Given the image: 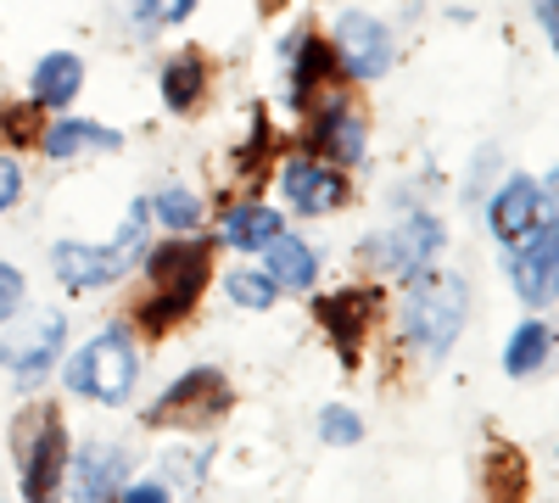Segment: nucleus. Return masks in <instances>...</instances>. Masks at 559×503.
<instances>
[{"instance_id": "obj_34", "label": "nucleus", "mask_w": 559, "mask_h": 503, "mask_svg": "<svg viewBox=\"0 0 559 503\" xmlns=\"http://www.w3.org/2000/svg\"><path fill=\"white\" fill-rule=\"evenodd\" d=\"M191 7H197V0H163V23H185V17H191Z\"/></svg>"}, {"instance_id": "obj_3", "label": "nucleus", "mask_w": 559, "mask_h": 503, "mask_svg": "<svg viewBox=\"0 0 559 503\" xmlns=\"http://www.w3.org/2000/svg\"><path fill=\"white\" fill-rule=\"evenodd\" d=\"M134 375H140V358H134L129 336L123 331H102L96 342H84L68 358L62 386L79 392V397H90V403H129Z\"/></svg>"}, {"instance_id": "obj_23", "label": "nucleus", "mask_w": 559, "mask_h": 503, "mask_svg": "<svg viewBox=\"0 0 559 503\" xmlns=\"http://www.w3.org/2000/svg\"><path fill=\"white\" fill-rule=\"evenodd\" d=\"M487 487H492V503H521V487H526L521 453L492 447V459H487Z\"/></svg>"}, {"instance_id": "obj_10", "label": "nucleus", "mask_w": 559, "mask_h": 503, "mask_svg": "<svg viewBox=\"0 0 559 503\" xmlns=\"http://www.w3.org/2000/svg\"><path fill=\"white\" fill-rule=\"evenodd\" d=\"M123 470H129V453L112 447V442H84L68 465V492L73 503H112V492L123 487Z\"/></svg>"}, {"instance_id": "obj_17", "label": "nucleus", "mask_w": 559, "mask_h": 503, "mask_svg": "<svg viewBox=\"0 0 559 503\" xmlns=\"http://www.w3.org/2000/svg\"><path fill=\"white\" fill-rule=\"evenodd\" d=\"M79 89H84V62L73 51H51V57H39V68H34L28 101L45 107V112H68L79 101Z\"/></svg>"}, {"instance_id": "obj_26", "label": "nucleus", "mask_w": 559, "mask_h": 503, "mask_svg": "<svg viewBox=\"0 0 559 503\" xmlns=\"http://www.w3.org/2000/svg\"><path fill=\"white\" fill-rule=\"evenodd\" d=\"M157 218L168 224V230H197L202 224V202L191 196V191H179V185H168V191H157Z\"/></svg>"}, {"instance_id": "obj_16", "label": "nucleus", "mask_w": 559, "mask_h": 503, "mask_svg": "<svg viewBox=\"0 0 559 503\" xmlns=\"http://www.w3.org/2000/svg\"><path fill=\"white\" fill-rule=\"evenodd\" d=\"M118 146H123L118 129L90 123V118H68V112L39 134V152L51 157V163H73V157H84V152H118Z\"/></svg>"}, {"instance_id": "obj_29", "label": "nucleus", "mask_w": 559, "mask_h": 503, "mask_svg": "<svg viewBox=\"0 0 559 503\" xmlns=\"http://www.w3.org/2000/svg\"><path fill=\"white\" fill-rule=\"evenodd\" d=\"M23 291H28V286H23V274H17L12 263H0V325H7V319L23 308Z\"/></svg>"}, {"instance_id": "obj_24", "label": "nucleus", "mask_w": 559, "mask_h": 503, "mask_svg": "<svg viewBox=\"0 0 559 503\" xmlns=\"http://www.w3.org/2000/svg\"><path fill=\"white\" fill-rule=\"evenodd\" d=\"M146 247H152V241H146V202H134L129 218H123V230H118V241H112V263L129 274L140 258H146Z\"/></svg>"}, {"instance_id": "obj_30", "label": "nucleus", "mask_w": 559, "mask_h": 503, "mask_svg": "<svg viewBox=\"0 0 559 503\" xmlns=\"http://www.w3.org/2000/svg\"><path fill=\"white\" fill-rule=\"evenodd\" d=\"M17 196H23V168H17V157H0V213H7Z\"/></svg>"}, {"instance_id": "obj_7", "label": "nucleus", "mask_w": 559, "mask_h": 503, "mask_svg": "<svg viewBox=\"0 0 559 503\" xmlns=\"http://www.w3.org/2000/svg\"><path fill=\"white\" fill-rule=\"evenodd\" d=\"M369 252H376V263L386 274H397V280H414V274H426L442 252V218L431 213H403L386 236L369 241Z\"/></svg>"}, {"instance_id": "obj_19", "label": "nucleus", "mask_w": 559, "mask_h": 503, "mask_svg": "<svg viewBox=\"0 0 559 503\" xmlns=\"http://www.w3.org/2000/svg\"><path fill=\"white\" fill-rule=\"evenodd\" d=\"M336 73V51L324 39H313V34H302L297 39V57H292V84H286V96H292V107H308L313 101V89Z\"/></svg>"}, {"instance_id": "obj_1", "label": "nucleus", "mask_w": 559, "mask_h": 503, "mask_svg": "<svg viewBox=\"0 0 559 503\" xmlns=\"http://www.w3.org/2000/svg\"><path fill=\"white\" fill-rule=\"evenodd\" d=\"M146 268H152V291L140 302V325H146L152 336H163L168 325H179L185 313L197 308L202 297V280L213 268V247L207 241H163V247H146Z\"/></svg>"}, {"instance_id": "obj_6", "label": "nucleus", "mask_w": 559, "mask_h": 503, "mask_svg": "<svg viewBox=\"0 0 559 503\" xmlns=\"http://www.w3.org/2000/svg\"><path fill=\"white\" fill-rule=\"evenodd\" d=\"M229 415V386L218 370H191L179 375L152 408H146V426H163V431H202L213 420Z\"/></svg>"}, {"instance_id": "obj_21", "label": "nucleus", "mask_w": 559, "mask_h": 503, "mask_svg": "<svg viewBox=\"0 0 559 503\" xmlns=\"http://www.w3.org/2000/svg\"><path fill=\"white\" fill-rule=\"evenodd\" d=\"M202 89H207V62L197 51H179L163 68V101H168V112H191L202 101Z\"/></svg>"}, {"instance_id": "obj_27", "label": "nucleus", "mask_w": 559, "mask_h": 503, "mask_svg": "<svg viewBox=\"0 0 559 503\" xmlns=\"http://www.w3.org/2000/svg\"><path fill=\"white\" fill-rule=\"evenodd\" d=\"M319 436L336 442V447H353V442L364 436V426H358L353 408H324V415H319Z\"/></svg>"}, {"instance_id": "obj_25", "label": "nucleus", "mask_w": 559, "mask_h": 503, "mask_svg": "<svg viewBox=\"0 0 559 503\" xmlns=\"http://www.w3.org/2000/svg\"><path fill=\"white\" fill-rule=\"evenodd\" d=\"M274 297H280L274 274H258V268L229 274V302H236V308H274Z\"/></svg>"}, {"instance_id": "obj_35", "label": "nucleus", "mask_w": 559, "mask_h": 503, "mask_svg": "<svg viewBox=\"0 0 559 503\" xmlns=\"http://www.w3.org/2000/svg\"><path fill=\"white\" fill-rule=\"evenodd\" d=\"M554 191H559V168H554Z\"/></svg>"}, {"instance_id": "obj_33", "label": "nucleus", "mask_w": 559, "mask_h": 503, "mask_svg": "<svg viewBox=\"0 0 559 503\" xmlns=\"http://www.w3.org/2000/svg\"><path fill=\"white\" fill-rule=\"evenodd\" d=\"M537 12L548 23V39H554V51H559V0H537Z\"/></svg>"}, {"instance_id": "obj_18", "label": "nucleus", "mask_w": 559, "mask_h": 503, "mask_svg": "<svg viewBox=\"0 0 559 503\" xmlns=\"http://www.w3.org/2000/svg\"><path fill=\"white\" fill-rule=\"evenodd\" d=\"M286 224H280V213L274 207H263V202H236L224 213V247H236V252H263Z\"/></svg>"}, {"instance_id": "obj_20", "label": "nucleus", "mask_w": 559, "mask_h": 503, "mask_svg": "<svg viewBox=\"0 0 559 503\" xmlns=\"http://www.w3.org/2000/svg\"><path fill=\"white\" fill-rule=\"evenodd\" d=\"M263 252H269V274H274V286L308 291V286L319 280V258H313V247H308V241H297V236L280 230Z\"/></svg>"}, {"instance_id": "obj_2", "label": "nucleus", "mask_w": 559, "mask_h": 503, "mask_svg": "<svg viewBox=\"0 0 559 503\" xmlns=\"http://www.w3.org/2000/svg\"><path fill=\"white\" fill-rule=\"evenodd\" d=\"M464 313H471V286L459 274H414L408 280V297H403V336L414 352L426 358H442L459 331H464Z\"/></svg>"}, {"instance_id": "obj_14", "label": "nucleus", "mask_w": 559, "mask_h": 503, "mask_svg": "<svg viewBox=\"0 0 559 503\" xmlns=\"http://www.w3.org/2000/svg\"><path fill=\"white\" fill-rule=\"evenodd\" d=\"M364 118H358V107H347V101H324L319 112H313V123H308V146H313V157H336V163H364Z\"/></svg>"}, {"instance_id": "obj_5", "label": "nucleus", "mask_w": 559, "mask_h": 503, "mask_svg": "<svg viewBox=\"0 0 559 503\" xmlns=\"http://www.w3.org/2000/svg\"><path fill=\"white\" fill-rule=\"evenodd\" d=\"M62 336H68V319L57 308H39V313H23V319L12 313L7 325H0V363L28 386V381H39L57 363Z\"/></svg>"}, {"instance_id": "obj_8", "label": "nucleus", "mask_w": 559, "mask_h": 503, "mask_svg": "<svg viewBox=\"0 0 559 503\" xmlns=\"http://www.w3.org/2000/svg\"><path fill=\"white\" fill-rule=\"evenodd\" d=\"M509 274H515V291L532 308L559 297V213L548 224H537L526 241H515V252H509Z\"/></svg>"}, {"instance_id": "obj_9", "label": "nucleus", "mask_w": 559, "mask_h": 503, "mask_svg": "<svg viewBox=\"0 0 559 503\" xmlns=\"http://www.w3.org/2000/svg\"><path fill=\"white\" fill-rule=\"evenodd\" d=\"M331 51L342 57V68L353 79H381L392 68V34L369 12H347V17H336V45Z\"/></svg>"}, {"instance_id": "obj_22", "label": "nucleus", "mask_w": 559, "mask_h": 503, "mask_svg": "<svg viewBox=\"0 0 559 503\" xmlns=\"http://www.w3.org/2000/svg\"><path fill=\"white\" fill-rule=\"evenodd\" d=\"M548 352H554V331L532 319V325H515V336H509L503 370H509V375H537L543 363H548Z\"/></svg>"}, {"instance_id": "obj_4", "label": "nucleus", "mask_w": 559, "mask_h": 503, "mask_svg": "<svg viewBox=\"0 0 559 503\" xmlns=\"http://www.w3.org/2000/svg\"><path fill=\"white\" fill-rule=\"evenodd\" d=\"M17 481L28 503H57L68 481V436L51 403H39L28 420H17Z\"/></svg>"}, {"instance_id": "obj_15", "label": "nucleus", "mask_w": 559, "mask_h": 503, "mask_svg": "<svg viewBox=\"0 0 559 503\" xmlns=\"http://www.w3.org/2000/svg\"><path fill=\"white\" fill-rule=\"evenodd\" d=\"M51 268L68 291H102L107 280H123V268L112 263V247H84V241H57Z\"/></svg>"}, {"instance_id": "obj_32", "label": "nucleus", "mask_w": 559, "mask_h": 503, "mask_svg": "<svg viewBox=\"0 0 559 503\" xmlns=\"http://www.w3.org/2000/svg\"><path fill=\"white\" fill-rule=\"evenodd\" d=\"M157 12H163V0H134V17H140V28H146V34H152V28H163V17H157Z\"/></svg>"}, {"instance_id": "obj_12", "label": "nucleus", "mask_w": 559, "mask_h": 503, "mask_svg": "<svg viewBox=\"0 0 559 503\" xmlns=\"http://www.w3.org/2000/svg\"><path fill=\"white\" fill-rule=\"evenodd\" d=\"M381 308V291H369V286H353V291H336V297H319V325L331 331V342L342 347L347 363H358V347L369 336V319H376Z\"/></svg>"}, {"instance_id": "obj_11", "label": "nucleus", "mask_w": 559, "mask_h": 503, "mask_svg": "<svg viewBox=\"0 0 559 503\" xmlns=\"http://www.w3.org/2000/svg\"><path fill=\"white\" fill-rule=\"evenodd\" d=\"M280 191L292 196L297 213H331L347 202V179L336 163H313V157H286L280 168Z\"/></svg>"}, {"instance_id": "obj_28", "label": "nucleus", "mask_w": 559, "mask_h": 503, "mask_svg": "<svg viewBox=\"0 0 559 503\" xmlns=\"http://www.w3.org/2000/svg\"><path fill=\"white\" fill-rule=\"evenodd\" d=\"M34 101L28 107H7V118H0V129H7V141L12 146H28V141H39V123H34Z\"/></svg>"}, {"instance_id": "obj_31", "label": "nucleus", "mask_w": 559, "mask_h": 503, "mask_svg": "<svg viewBox=\"0 0 559 503\" xmlns=\"http://www.w3.org/2000/svg\"><path fill=\"white\" fill-rule=\"evenodd\" d=\"M123 503H168V487L163 481H140V487L123 492Z\"/></svg>"}, {"instance_id": "obj_13", "label": "nucleus", "mask_w": 559, "mask_h": 503, "mask_svg": "<svg viewBox=\"0 0 559 503\" xmlns=\"http://www.w3.org/2000/svg\"><path fill=\"white\" fill-rule=\"evenodd\" d=\"M537 218H543V185H537V179H526V173H509L503 185L492 191V202H487L492 236L515 247V241H526L537 230Z\"/></svg>"}]
</instances>
